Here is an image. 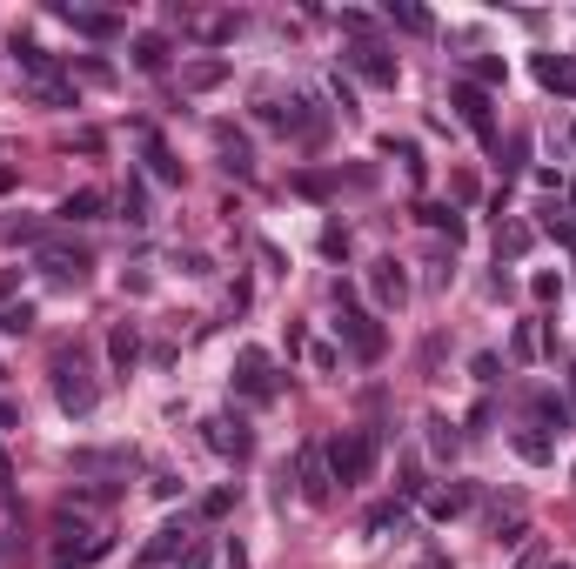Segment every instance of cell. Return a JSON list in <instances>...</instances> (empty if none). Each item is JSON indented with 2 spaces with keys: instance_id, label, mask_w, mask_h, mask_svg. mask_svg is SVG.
<instances>
[{
  "instance_id": "obj_45",
  "label": "cell",
  "mask_w": 576,
  "mask_h": 569,
  "mask_svg": "<svg viewBox=\"0 0 576 569\" xmlns=\"http://www.w3.org/2000/svg\"><path fill=\"white\" fill-rule=\"evenodd\" d=\"M570 476H576V462H570Z\"/></svg>"
},
{
  "instance_id": "obj_8",
  "label": "cell",
  "mask_w": 576,
  "mask_h": 569,
  "mask_svg": "<svg viewBox=\"0 0 576 569\" xmlns=\"http://www.w3.org/2000/svg\"><path fill=\"white\" fill-rule=\"evenodd\" d=\"M369 295H376L382 308H402V302H409V275H402V262H389V255H382V262H369Z\"/></svg>"
},
{
  "instance_id": "obj_2",
  "label": "cell",
  "mask_w": 576,
  "mask_h": 569,
  "mask_svg": "<svg viewBox=\"0 0 576 569\" xmlns=\"http://www.w3.org/2000/svg\"><path fill=\"white\" fill-rule=\"evenodd\" d=\"M54 402H61L67 416H94L101 389H94V375L81 369V355H61V362H54Z\"/></svg>"
},
{
  "instance_id": "obj_19",
  "label": "cell",
  "mask_w": 576,
  "mask_h": 569,
  "mask_svg": "<svg viewBox=\"0 0 576 569\" xmlns=\"http://www.w3.org/2000/svg\"><path fill=\"white\" fill-rule=\"evenodd\" d=\"M134 67H141V74H161V67H168V41H161V34H141V41H134Z\"/></svg>"
},
{
  "instance_id": "obj_22",
  "label": "cell",
  "mask_w": 576,
  "mask_h": 569,
  "mask_svg": "<svg viewBox=\"0 0 576 569\" xmlns=\"http://www.w3.org/2000/svg\"><path fill=\"white\" fill-rule=\"evenodd\" d=\"M34 329V302H0V335H27Z\"/></svg>"
},
{
  "instance_id": "obj_25",
  "label": "cell",
  "mask_w": 576,
  "mask_h": 569,
  "mask_svg": "<svg viewBox=\"0 0 576 569\" xmlns=\"http://www.w3.org/2000/svg\"><path fill=\"white\" fill-rule=\"evenodd\" d=\"M389 21H396V27H409V34H429V27H436L429 14H422V7H409V0H402V7L389 0Z\"/></svg>"
},
{
  "instance_id": "obj_32",
  "label": "cell",
  "mask_w": 576,
  "mask_h": 569,
  "mask_svg": "<svg viewBox=\"0 0 576 569\" xmlns=\"http://www.w3.org/2000/svg\"><path fill=\"white\" fill-rule=\"evenodd\" d=\"M148 161H155V181H181V161L161 148V141H148Z\"/></svg>"
},
{
  "instance_id": "obj_47",
  "label": "cell",
  "mask_w": 576,
  "mask_h": 569,
  "mask_svg": "<svg viewBox=\"0 0 576 569\" xmlns=\"http://www.w3.org/2000/svg\"><path fill=\"white\" fill-rule=\"evenodd\" d=\"M570 141H576V128H570Z\"/></svg>"
},
{
  "instance_id": "obj_9",
  "label": "cell",
  "mask_w": 576,
  "mask_h": 569,
  "mask_svg": "<svg viewBox=\"0 0 576 569\" xmlns=\"http://www.w3.org/2000/svg\"><path fill=\"white\" fill-rule=\"evenodd\" d=\"M295 476H302V496H309V503H329L335 496V476H329V456H322V449H302V456H295Z\"/></svg>"
},
{
  "instance_id": "obj_23",
  "label": "cell",
  "mask_w": 576,
  "mask_h": 569,
  "mask_svg": "<svg viewBox=\"0 0 576 569\" xmlns=\"http://www.w3.org/2000/svg\"><path fill=\"white\" fill-rule=\"evenodd\" d=\"M463 509H469V489H443V496H429V516H436V523L463 516Z\"/></svg>"
},
{
  "instance_id": "obj_12",
  "label": "cell",
  "mask_w": 576,
  "mask_h": 569,
  "mask_svg": "<svg viewBox=\"0 0 576 569\" xmlns=\"http://www.w3.org/2000/svg\"><path fill=\"white\" fill-rule=\"evenodd\" d=\"M215 154H222V168H228V175H255V148H248V134H235L228 121L215 128Z\"/></svg>"
},
{
  "instance_id": "obj_37",
  "label": "cell",
  "mask_w": 576,
  "mask_h": 569,
  "mask_svg": "<svg viewBox=\"0 0 576 569\" xmlns=\"http://www.w3.org/2000/svg\"><path fill=\"white\" fill-rule=\"evenodd\" d=\"M322 255H349V228H322Z\"/></svg>"
},
{
  "instance_id": "obj_43",
  "label": "cell",
  "mask_w": 576,
  "mask_h": 569,
  "mask_svg": "<svg viewBox=\"0 0 576 569\" xmlns=\"http://www.w3.org/2000/svg\"><path fill=\"white\" fill-rule=\"evenodd\" d=\"M416 569H449V556H443V549H429V556H422Z\"/></svg>"
},
{
  "instance_id": "obj_29",
  "label": "cell",
  "mask_w": 576,
  "mask_h": 569,
  "mask_svg": "<svg viewBox=\"0 0 576 569\" xmlns=\"http://www.w3.org/2000/svg\"><path fill=\"white\" fill-rule=\"evenodd\" d=\"M422 429H429V449H436V456H456V429H449L443 416H429Z\"/></svg>"
},
{
  "instance_id": "obj_36",
  "label": "cell",
  "mask_w": 576,
  "mask_h": 569,
  "mask_svg": "<svg viewBox=\"0 0 576 569\" xmlns=\"http://www.w3.org/2000/svg\"><path fill=\"white\" fill-rule=\"evenodd\" d=\"M530 295H536V302H556V295H563V282L543 268V275H530Z\"/></svg>"
},
{
  "instance_id": "obj_34",
  "label": "cell",
  "mask_w": 576,
  "mask_h": 569,
  "mask_svg": "<svg viewBox=\"0 0 576 569\" xmlns=\"http://www.w3.org/2000/svg\"><path fill=\"white\" fill-rule=\"evenodd\" d=\"M543 235H550V241H563V248H576V221H563V215L550 208V215H543Z\"/></svg>"
},
{
  "instance_id": "obj_14",
  "label": "cell",
  "mask_w": 576,
  "mask_h": 569,
  "mask_svg": "<svg viewBox=\"0 0 576 569\" xmlns=\"http://www.w3.org/2000/svg\"><path fill=\"white\" fill-rule=\"evenodd\" d=\"M54 14H61L74 34H88V41H114V34H121V21H114V14H88V7H54Z\"/></svg>"
},
{
  "instance_id": "obj_26",
  "label": "cell",
  "mask_w": 576,
  "mask_h": 569,
  "mask_svg": "<svg viewBox=\"0 0 576 569\" xmlns=\"http://www.w3.org/2000/svg\"><path fill=\"white\" fill-rule=\"evenodd\" d=\"M530 228H516V221H510V228H503V235H496V255H510V262H516V255H530Z\"/></svg>"
},
{
  "instance_id": "obj_27",
  "label": "cell",
  "mask_w": 576,
  "mask_h": 569,
  "mask_svg": "<svg viewBox=\"0 0 576 569\" xmlns=\"http://www.w3.org/2000/svg\"><path fill=\"white\" fill-rule=\"evenodd\" d=\"M536 349H543V335H536L530 322H516V335H510V355H516V362H536Z\"/></svg>"
},
{
  "instance_id": "obj_46",
  "label": "cell",
  "mask_w": 576,
  "mask_h": 569,
  "mask_svg": "<svg viewBox=\"0 0 576 569\" xmlns=\"http://www.w3.org/2000/svg\"><path fill=\"white\" fill-rule=\"evenodd\" d=\"M556 569H570V563H556Z\"/></svg>"
},
{
  "instance_id": "obj_5",
  "label": "cell",
  "mask_w": 576,
  "mask_h": 569,
  "mask_svg": "<svg viewBox=\"0 0 576 569\" xmlns=\"http://www.w3.org/2000/svg\"><path fill=\"white\" fill-rule=\"evenodd\" d=\"M335 335L349 342V355H355V362H382V349H389V335H382L376 322L362 315V308H342V322H335Z\"/></svg>"
},
{
  "instance_id": "obj_18",
  "label": "cell",
  "mask_w": 576,
  "mask_h": 569,
  "mask_svg": "<svg viewBox=\"0 0 576 569\" xmlns=\"http://www.w3.org/2000/svg\"><path fill=\"white\" fill-rule=\"evenodd\" d=\"M510 449H516L523 462H536V469H543V462H556V442L543 436V429H516V436H510Z\"/></svg>"
},
{
  "instance_id": "obj_17",
  "label": "cell",
  "mask_w": 576,
  "mask_h": 569,
  "mask_svg": "<svg viewBox=\"0 0 576 569\" xmlns=\"http://www.w3.org/2000/svg\"><path fill=\"white\" fill-rule=\"evenodd\" d=\"M101 208H108L101 188H74V195L61 201V221H101Z\"/></svg>"
},
{
  "instance_id": "obj_41",
  "label": "cell",
  "mask_w": 576,
  "mask_h": 569,
  "mask_svg": "<svg viewBox=\"0 0 576 569\" xmlns=\"http://www.w3.org/2000/svg\"><path fill=\"white\" fill-rule=\"evenodd\" d=\"M181 569H208V549H201V543H188V556H181Z\"/></svg>"
},
{
  "instance_id": "obj_21",
  "label": "cell",
  "mask_w": 576,
  "mask_h": 569,
  "mask_svg": "<svg viewBox=\"0 0 576 569\" xmlns=\"http://www.w3.org/2000/svg\"><path fill=\"white\" fill-rule=\"evenodd\" d=\"M14 54H21V67H27V74H34V88H41V81H54V54H47V47L21 41V47H14Z\"/></svg>"
},
{
  "instance_id": "obj_11",
  "label": "cell",
  "mask_w": 576,
  "mask_h": 569,
  "mask_svg": "<svg viewBox=\"0 0 576 569\" xmlns=\"http://www.w3.org/2000/svg\"><path fill=\"white\" fill-rule=\"evenodd\" d=\"M228 74H235V67H228L222 54H201V61L181 67V88H188V94H215V88L228 81Z\"/></svg>"
},
{
  "instance_id": "obj_33",
  "label": "cell",
  "mask_w": 576,
  "mask_h": 569,
  "mask_svg": "<svg viewBox=\"0 0 576 569\" xmlns=\"http://www.w3.org/2000/svg\"><path fill=\"white\" fill-rule=\"evenodd\" d=\"M34 101H47V108H74V88H67V81H41Z\"/></svg>"
},
{
  "instance_id": "obj_40",
  "label": "cell",
  "mask_w": 576,
  "mask_h": 569,
  "mask_svg": "<svg viewBox=\"0 0 576 569\" xmlns=\"http://www.w3.org/2000/svg\"><path fill=\"white\" fill-rule=\"evenodd\" d=\"M255 248H262V262L275 268V275H288V255H282V248H275V241H255Z\"/></svg>"
},
{
  "instance_id": "obj_16",
  "label": "cell",
  "mask_w": 576,
  "mask_h": 569,
  "mask_svg": "<svg viewBox=\"0 0 576 569\" xmlns=\"http://www.w3.org/2000/svg\"><path fill=\"white\" fill-rule=\"evenodd\" d=\"M536 81L556 94H576V61L570 54H536Z\"/></svg>"
},
{
  "instance_id": "obj_20",
  "label": "cell",
  "mask_w": 576,
  "mask_h": 569,
  "mask_svg": "<svg viewBox=\"0 0 576 569\" xmlns=\"http://www.w3.org/2000/svg\"><path fill=\"white\" fill-rule=\"evenodd\" d=\"M422 228H436V235L463 241V215H456V208H443V201H429V208H422Z\"/></svg>"
},
{
  "instance_id": "obj_13",
  "label": "cell",
  "mask_w": 576,
  "mask_h": 569,
  "mask_svg": "<svg viewBox=\"0 0 576 569\" xmlns=\"http://www.w3.org/2000/svg\"><path fill=\"white\" fill-rule=\"evenodd\" d=\"M235 369H242L235 382H242L255 402H268V395H275V375H268V355H262V349H242V355H235Z\"/></svg>"
},
{
  "instance_id": "obj_24",
  "label": "cell",
  "mask_w": 576,
  "mask_h": 569,
  "mask_svg": "<svg viewBox=\"0 0 576 569\" xmlns=\"http://www.w3.org/2000/svg\"><path fill=\"white\" fill-rule=\"evenodd\" d=\"M469 74H476V88H503V81H510V67H503V61H496V54H483V61H476V67H469Z\"/></svg>"
},
{
  "instance_id": "obj_1",
  "label": "cell",
  "mask_w": 576,
  "mask_h": 569,
  "mask_svg": "<svg viewBox=\"0 0 576 569\" xmlns=\"http://www.w3.org/2000/svg\"><path fill=\"white\" fill-rule=\"evenodd\" d=\"M322 456H329V476L342 482V489H349V482H369V469H376V436H369V429H342Z\"/></svg>"
},
{
  "instance_id": "obj_30",
  "label": "cell",
  "mask_w": 576,
  "mask_h": 569,
  "mask_svg": "<svg viewBox=\"0 0 576 569\" xmlns=\"http://www.w3.org/2000/svg\"><path fill=\"white\" fill-rule=\"evenodd\" d=\"M74 74H81V81H94V88H114V67L94 61V54H81V61H74Z\"/></svg>"
},
{
  "instance_id": "obj_7",
  "label": "cell",
  "mask_w": 576,
  "mask_h": 569,
  "mask_svg": "<svg viewBox=\"0 0 576 569\" xmlns=\"http://www.w3.org/2000/svg\"><path fill=\"white\" fill-rule=\"evenodd\" d=\"M349 67L362 74V81H376V88H396V54H389V47H376V41L349 47Z\"/></svg>"
},
{
  "instance_id": "obj_35",
  "label": "cell",
  "mask_w": 576,
  "mask_h": 569,
  "mask_svg": "<svg viewBox=\"0 0 576 569\" xmlns=\"http://www.w3.org/2000/svg\"><path fill=\"white\" fill-rule=\"evenodd\" d=\"M228 509H235V489H208V496H201V516H208V523L228 516Z\"/></svg>"
},
{
  "instance_id": "obj_4",
  "label": "cell",
  "mask_w": 576,
  "mask_h": 569,
  "mask_svg": "<svg viewBox=\"0 0 576 569\" xmlns=\"http://www.w3.org/2000/svg\"><path fill=\"white\" fill-rule=\"evenodd\" d=\"M201 429H208V449H215V456H228V462H248V456H255V429H248L242 416H228V409H222V416L201 422Z\"/></svg>"
},
{
  "instance_id": "obj_42",
  "label": "cell",
  "mask_w": 576,
  "mask_h": 569,
  "mask_svg": "<svg viewBox=\"0 0 576 569\" xmlns=\"http://www.w3.org/2000/svg\"><path fill=\"white\" fill-rule=\"evenodd\" d=\"M14 422H21V402H7V395H0V429H14Z\"/></svg>"
},
{
  "instance_id": "obj_44",
  "label": "cell",
  "mask_w": 576,
  "mask_h": 569,
  "mask_svg": "<svg viewBox=\"0 0 576 569\" xmlns=\"http://www.w3.org/2000/svg\"><path fill=\"white\" fill-rule=\"evenodd\" d=\"M14 188H21V175H14V168H0V195H14Z\"/></svg>"
},
{
  "instance_id": "obj_6",
  "label": "cell",
  "mask_w": 576,
  "mask_h": 569,
  "mask_svg": "<svg viewBox=\"0 0 576 569\" xmlns=\"http://www.w3.org/2000/svg\"><path fill=\"white\" fill-rule=\"evenodd\" d=\"M88 268H94L88 248H41V275H47V282H61V288H81V282H88Z\"/></svg>"
},
{
  "instance_id": "obj_28",
  "label": "cell",
  "mask_w": 576,
  "mask_h": 569,
  "mask_svg": "<svg viewBox=\"0 0 576 569\" xmlns=\"http://www.w3.org/2000/svg\"><path fill=\"white\" fill-rule=\"evenodd\" d=\"M536 416L550 422V429H570V402L563 395H536Z\"/></svg>"
},
{
  "instance_id": "obj_39",
  "label": "cell",
  "mask_w": 576,
  "mask_h": 569,
  "mask_svg": "<svg viewBox=\"0 0 576 569\" xmlns=\"http://www.w3.org/2000/svg\"><path fill=\"white\" fill-rule=\"evenodd\" d=\"M7 241H41V221H7Z\"/></svg>"
},
{
  "instance_id": "obj_15",
  "label": "cell",
  "mask_w": 576,
  "mask_h": 569,
  "mask_svg": "<svg viewBox=\"0 0 576 569\" xmlns=\"http://www.w3.org/2000/svg\"><path fill=\"white\" fill-rule=\"evenodd\" d=\"M108 362H114L121 375L141 362V329H134V322H114V329H108Z\"/></svg>"
},
{
  "instance_id": "obj_38",
  "label": "cell",
  "mask_w": 576,
  "mask_h": 569,
  "mask_svg": "<svg viewBox=\"0 0 576 569\" xmlns=\"http://www.w3.org/2000/svg\"><path fill=\"white\" fill-rule=\"evenodd\" d=\"M235 27H242V21H235V14H215V21L201 27V34H208V41H228V34H235Z\"/></svg>"
},
{
  "instance_id": "obj_10",
  "label": "cell",
  "mask_w": 576,
  "mask_h": 569,
  "mask_svg": "<svg viewBox=\"0 0 576 569\" xmlns=\"http://www.w3.org/2000/svg\"><path fill=\"white\" fill-rule=\"evenodd\" d=\"M175 556H188V523H161L148 543H141V569L155 563H175Z\"/></svg>"
},
{
  "instance_id": "obj_31",
  "label": "cell",
  "mask_w": 576,
  "mask_h": 569,
  "mask_svg": "<svg viewBox=\"0 0 576 569\" xmlns=\"http://www.w3.org/2000/svg\"><path fill=\"white\" fill-rule=\"evenodd\" d=\"M121 215H128V221H148V188H141V181H128V188H121Z\"/></svg>"
},
{
  "instance_id": "obj_3",
  "label": "cell",
  "mask_w": 576,
  "mask_h": 569,
  "mask_svg": "<svg viewBox=\"0 0 576 569\" xmlns=\"http://www.w3.org/2000/svg\"><path fill=\"white\" fill-rule=\"evenodd\" d=\"M449 108L463 114V128L476 134V141H489V148H496V108H489V94L476 88V81H456V88H449Z\"/></svg>"
}]
</instances>
